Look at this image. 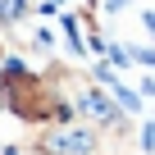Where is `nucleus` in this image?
I'll list each match as a JSON object with an SVG mask.
<instances>
[{
  "mask_svg": "<svg viewBox=\"0 0 155 155\" xmlns=\"http://www.w3.org/2000/svg\"><path fill=\"white\" fill-rule=\"evenodd\" d=\"M105 132L82 119H55L37 137V155H105Z\"/></svg>",
  "mask_w": 155,
  "mask_h": 155,
  "instance_id": "obj_1",
  "label": "nucleus"
},
{
  "mask_svg": "<svg viewBox=\"0 0 155 155\" xmlns=\"http://www.w3.org/2000/svg\"><path fill=\"white\" fill-rule=\"evenodd\" d=\"M141 23H146V32L155 37V14H141Z\"/></svg>",
  "mask_w": 155,
  "mask_h": 155,
  "instance_id": "obj_2",
  "label": "nucleus"
},
{
  "mask_svg": "<svg viewBox=\"0 0 155 155\" xmlns=\"http://www.w3.org/2000/svg\"><path fill=\"white\" fill-rule=\"evenodd\" d=\"M0 155H23V150H18V146H5V150H0Z\"/></svg>",
  "mask_w": 155,
  "mask_h": 155,
  "instance_id": "obj_3",
  "label": "nucleus"
},
{
  "mask_svg": "<svg viewBox=\"0 0 155 155\" xmlns=\"http://www.w3.org/2000/svg\"><path fill=\"white\" fill-rule=\"evenodd\" d=\"M0 55H5V50H0Z\"/></svg>",
  "mask_w": 155,
  "mask_h": 155,
  "instance_id": "obj_4",
  "label": "nucleus"
}]
</instances>
